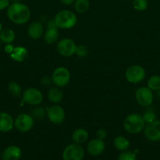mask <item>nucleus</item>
Instances as JSON below:
<instances>
[{
  "label": "nucleus",
  "instance_id": "2",
  "mask_svg": "<svg viewBox=\"0 0 160 160\" xmlns=\"http://www.w3.org/2000/svg\"><path fill=\"white\" fill-rule=\"evenodd\" d=\"M55 23L60 29H71L76 25L78 19L72 11L68 9H62L56 14L54 17Z\"/></svg>",
  "mask_w": 160,
  "mask_h": 160
},
{
  "label": "nucleus",
  "instance_id": "8",
  "mask_svg": "<svg viewBox=\"0 0 160 160\" xmlns=\"http://www.w3.org/2000/svg\"><path fill=\"white\" fill-rule=\"evenodd\" d=\"M64 160H83L84 157V150L79 144H70L63 152Z\"/></svg>",
  "mask_w": 160,
  "mask_h": 160
},
{
  "label": "nucleus",
  "instance_id": "28",
  "mask_svg": "<svg viewBox=\"0 0 160 160\" xmlns=\"http://www.w3.org/2000/svg\"><path fill=\"white\" fill-rule=\"evenodd\" d=\"M142 117L144 122L147 123H152V122L155 121V120H156V115H155V113L153 111L151 110H147L146 112H144V115H143Z\"/></svg>",
  "mask_w": 160,
  "mask_h": 160
},
{
  "label": "nucleus",
  "instance_id": "13",
  "mask_svg": "<svg viewBox=\"0 0 160 160\" xmlns=\"http://www.w3.org/2000/svg\"><path fill=\"white\" fill-rule=\"evenodd\" d=\"M105 149V143L104 140L95 138L91 140L87 145V152L93 156H100Z\"/></svg>",
  "mask_w": 160,
  "mask_h": 160
},
{
  "label": "nucleus",
  "instance_id": "39",
  "mask_svg": "<svg viewBox=\"0 0 160 160\" xmlns=\"http://www.w3.org/2000/svg\"><path fill=\"white\" fill-rule=\"evenodd\" d=\"M157 92H158V93H157V95H158V96L160 98V89H159V90L157 91Z\"/></svg>",
  "mask_w": 160,
  "mask_h": 160
},
{
  "label": "nucleus",
  "instance_id": "12",
  "mask_svg": "<svg viewBox=\"0 0 160 160\" xmlns=\"http://www.w3.org/2000/svg\"><path fill=\"white\" fill-rule=\"evenodd\" d=\"M144 135L150 142H158L160 141V120H155L152 123H147L144 127Z\"/></svg>",
  "mask_w": 160,
  "mask_h": 160
},
{
  "label": "nucleus",
  "instance_id": "32",
  "mask_svg": "<svg viewBox=\"0 0 160 160\" xmlns=\"http://www.w3.org/2000/svg\"><path fill=\"white\" fill-rule=\"evenodd\" d=\"M10 5V0H0V10L7 9Z\"/></svg>",
  "mask_w": 160,
  "mask_h": 160
},
{
  "label": "nucleus",
  "instance_id": "36",
  "mask_svg": "<svg viewBox=\"0 0 160 160\" xmlns=\"http://www.w3.org/2000/svg\"><path fill=\"white\" fill-rule=\"evenodd\" d=\"M60 1L64 6H71V5L73 4L75 0H60Z\"/></svg>",
  "mask_w": 160,
  "mask_h": 160
},
{
  "label": "nucleus",
  "instance_id": "27",
  "mask_svg": "<svg viewBox=\"0 0 160 160\" xmlns=\"http://www.w3.org/2000/svg\"><path fill=\"white\" fill-rule=\"evenodd\" d=\"M75 54L78 57L84 58L87 56L88 55V48L84 45H77L76 51H75Z\"/></svg>",
  "mask_w": 160,
  "mask_h": 160
},
{
  "label": "nucleus",
  "instance_id": "16",
  "mask_svg": "<svg viewBox=\"0 0 160 160\" xmlns=\"http://www.w3.org/2000/svg\"><path fill=\"white\" fill-rule=\"evenodd\" d=\"M22 152L19 147L10 145L3 151L2 155L3 160H19L21 157Z\"/></svg>",
  "mask_w": 160,
  "mask_h": 160
},
{
  "label": "nucleus",
  "instance_id": "10",
  "mask_svg": "<svg viewBox=\"0 0 160 160\" xmlns=\"http://www.w3.org/2000/svg\"><path fill=\"white\" fill-rule=\"evenodd\" d=\"M34 126V118L29 114L21 113L14 120V127L18 131L26 133L31 131Z\"/></svg>",
  "mask_w": 160,
  "mask_h": 160
},
{
  "label": "nucleus",
  "instance_id": "40",
  "mask_svg": "<svg viewBox=\"0 0 160 160\" xmlns=\"http://www.w3.org/2000/svg\"><path fill=\"white\" fill-rule=\"evenodd\" d=\"M1 43H2V42H1V40H0V48H1Z\"/></svg>",
  "mask_w": 160,
  "mask_h": 160
},
{
  "label": "nucleus",
  "instance_id": "14",
  "mask_svg": "<svg viewBox=\"0 0 160 160\" xmlns=\"http://www.w3.org/2000/svg\"><path fill=\"white\" fill-rule=\"evenodd\" d=\"M14 128V120L9 113L0 112V132H9Z\"/></svg>",
  "mask_w": 160,
  "mask_h": 160
},
{
  "label": "nucleus",
  "instance_id": "31",
  "mask_svg": "<svg viewBox=\"0 0 160 160\" xmlns=\"http://www.w3.org/2000/svg\"><path fill=\"white\" fill-rule=\"evenodd\" d=\"M96 135H97V138L100 139V140H104V138H106L107 137V131L104 129H98L96 132Z\"/></svg>",
  "mask_w": 160,
  "mask_h": 160
},
{
  "label": "nucleus",
  "instance_id": "11",
  "mask_svg": "<svg viewBox=\"0 0 160 160\" xmlns=\"http://www.w3.org/2000/svg\"><path fill=\"white\" fill-rule=\"evenodd\" d=\"M46 116L53 124H61L65 120L64 109L59 105H53L46 109Z\"/></svg>",
  "mask_w": 160,
  "mask_h": 160
},
{
  "label": "nucleus",
  "instance_id": "18",
  "mask_svg": "<svg viewBox=\"0 0 160 160\" xmlns=\"http://www.w3.org/2000/svg\"><path fill=\"white\" fill-rule=\"evenodd\" d=\"M47 97L52 103L58 104L62 101L64 95H63V92L61 90V88L54 86V87H51L49 89Z\"/></svg>",
  "mask_w": 160,
  "mask_h": 160
},
{
  "label": "nucleus",
  "instance_id": "22",
  "mask_svg": "<svg viewBox=\"0 0 160 160\" xmlns=\"http://www.w3.org/2000/svg\"><path fill=\"white\" fill-rule=\"evenodd\" d=\"M114 146L115 148L120 151H125L130 146V142L128 139L124 136H118L114 139Z\"/></svg>",
  "mask_w": 160,
  "mask_h": 160
},
{
  "label": "nucleus",
  "instance_id": "29",
  "mask_svg": "<svg viewBox=\"0 0 160 160\" xmlns=\"http://www.w3.org/2000/svg\"><path fill=\"white\" fill-rule=\"evenodd\" d=\"M118 160H136V154L130 151L123 152L119 155Z\"/></svg>",
  "mask_w": 160,
  "mask_h": 160
},
{
  "label": "nucleus",
  "instance_id": "1",
  "mask_svg": "<svg viewBox=\"0 0 160 160\" xmlns=\"http://www.w3.org/2000/svg\"><path fill=\"white\" fill-rule=\"evenodd\" d=\"M6 14L11 22L16 24L22 25L29 21L31 10L29 7L24 3H12L7 8Z\"/></svg>",
  "mask_w": 160,
  "mask_h": 160
},
{
  "label": "nucleus",
  "instance_id": "30",
  "mask_svg": "<svg viewBox=\"0 0 160 160\" xmlns=\"http://www.w3.org/2000/svg\"><path fill=\"white\" fill-rule=\"evenodd\" d=\"M45 114H46V110H45L43 108L38 107L33 110L32 117H35L38 120H40V119H42L45 117Z\"/></svg>",
  "mask_w": 160,
  "mask_h": 160
},
{
  "label": "nucleus",
  "instance_id": "23",
  "mask_svg": "<svg viewBox=\"0 0 160 160\" xmlns=\"http://www.w3.org/2000/svg\"><path fill=\"white\" fill-rule=\"evenodd\" d=\"M74 8L78 13H85L89 9V0H75Z\"/></svg>",
  "mask_w": 160,
  "mask_h": 160
},
{
  "label": "nucleus",
  "instance_id": "15",
  "mask_svg": "<svg viewBox=\"0 0 160 160\" xmlns=\"http://www.w3.org/2000/svg\"><path fill=\"white\" fill-rule=\"evenodd\" d=\"M44 27L42 22L34 21L28 28V34L31 38L39 39L43 36Z\"/></svg>",
  "mask_w": 160,
  "mask_h": 160
},
{
  "label": "nucleus",
  "instance_id": "21",
  "mask_svg": "<svg viewBox=\"0 0 160 160\" xmlns=\"http://www.w3.org/2000/svg\"><path fill=\"white\" fill-rule=\"evenodd\" d=\"M16 39V34L10 28H5L0 32V40L6 44H12Z\"/></svg>",
  "mask_w": 160,
  "mask_h": 160
},
{
  "label": "nucleus",
  "instance_id": "24",
  "mask_svg": "<svg viewBox=\"0 0 160 160\" xmlns=\"http://www.w3.org/2000/svg\"><path fill=\"white\" fill-rule=\"evenodd\" d=\"M8 91L14 97H19L22 94V87L19 83L12 81L8 84Z\"/></svg>",
  "mask_w": 160,
  "mask_h": 160
},
{
  "label": "nucleus",
  "instance_id": "35",
  "mask_svg": "<svg viewBox=\"0 0 160 160\" xmlns=\"http://www.w3.org/2000/svg\"><path fill=\"white\" fill-rule=\"evenodd\" d=\"M46 28H57L56 26V23H55L54 19H51V20H50L48 22H47Z\"/></svg>",
  "mask_w": 160,
  "mask_h": 160
},
{
  "label": "nucleus",
  "instance_id": "3",
  "mask_svg": "<svg viewBox=\"0 0 160 160\" xmlns=\"http://www.w3.org/2000/svg\"><path fill=\"white\" fill-rule=\"evenodd\" d=\"M144 127L145 122L141 114L132 113L124 119L123 128L130 134H138L144 130Z\"/></svg>",
  "mask_w": 160,
  "mask_h": 160
},
{
  "label": "nucleus",
  "instance_id": "17",
  "mask_svg": "<svg viewBox=\"0 0 160 160\" xmlns=\"http://www.w3.org/2000/svg\"><path fill=\"white\" fill-rule=\"evenodd\" d=\"M28 56V51L25 47L16 46L13 52L9 55V57L15 62H22L25 60Z\"/></svg>",
  "mask_w": 160,
  "mask_h": 160
},
{
  "label": "nucleus",
  "instance_id": "7",
  "mask_svg": "<svg viewBox=\"0 0 160 160\" xmlns=\"http://www.w3.org/2000/svg\"><path fill=\"white\" fill-rule=\"evenodd\" d=\"M76 44L71 38H63L58 42L56 45V49L58 53L64 57H71L75 54Z\"/></svg>",
  "mask_w": 160,
  "mask_h": 160
},
{
  "label": "nucleus",
  "instance_id": "34",
  "mask_svg": "<svg viewBox=\"0 0 160 160\" xmlns=\"http://www.w3.org/2000/svg\"><path fill=\"white\" fill-rule=\"evenodd\" d=\"M14 48H15V46H14L13 45H12V44H6V46L4 47L5 52L7 53V54H9V55H10L11 53L13 52Z\"/></svg>",
  "mask_w": 160,
  "mask_h": 160
},
{
  "label": "nucleus",
  "instance_id": "37",
  "mask_svg": "<svg viewBox=\"0 0 160 160\" xmlns=\"http://www.w3.org/2000/svg\"><path fill=\"white\" fill-rule=\"evenodd\" d=\"M10 2H12V3H17V2H20L21 0H10Z\"/></svg>",
  "mask_w": 160,
  "mask_h": 160
},
{
  "label": "nucleus",
  "instance_id": "9",
  "mask_svg": "<svg viewBox=\"0 0 160 160\" xmlns=\"http://www.w3.org/2000/svg\"><path fill=\"white\" fill-rule=\"evenodd\" d=\"M136 101L140 106L147 107L153 102L154 95L148 87H142L138 88L135 93Z\"/></svg>",
  "mask_w": 160,
  "mask_h": 160
},
{
  "label": "nucleus",
  "instance_id": "26",
  "mask_svg": "<svg viewBox=\"0 0 160 160\" xmlns=\"http://www.w3.org/2000/svg\"><path fill=\"white\" fill-rule=\"evenodd\" d=\"M148 6L147 0H133V9L137 11H144Z\"/></svg>",
  "mask_w": 160,
  "mask_h": 160
},
{
  "label": "nucleus",
  "instance_id": "4",
  "mask_svg": "<svg viewBox=\"0 0 160 160\" xmlns=\"http://www.w3.org/2000/svg\"><path fill=\"white\" fill-rule=\"evenodd\" d=\"M52 82L55 86L64 88L71 81V73L67 68L64 67H58L52 73Z\"/></svg>",
  "mask_w": 160,
  "mask_h": 160
},
{
  "label": "nucleus",
  "instance_id": "5",
  "mask_svg": "<svg viewBox=\"0 0 160 160\" xmlns=\"http://www.w3.org/2000/svg\"><path fill=\"white\" fill-rule=\"evenodd\" d=\"M145 70L140 65H132L127 68L125 73V78L131 84H138L145 78Z\"/></svg>",
  "mask_w": 160,
  "mask_h": 160
},
{
  "label": "nucleus",
  "instance_id": "25",
  "mask_svg": "<svg viewBox=\"0 0 160 160\" xmlns=\"http://www.w3.org/2000/svg\"><path fill=\"white\" fill-rule=\"evenodd\" d=\"M147 87L152 91H158L160 89V76L153 75L147 81Z\"/></svg>",
  "mask_w": 160,
  "mask_h": 160
},
{
  "label": "nucleus",
  "instance_id": "33",
  "mask_svg": "<svg viewBox=\"0 0 160 160\" xmlns=\"http://www.w3.org/2000/svg\"><path fill=\"white\" fill-rule=\"evenodd\" d=\"M41 83H42V84L45 86L50 85L51 84H53V82H52L51 77H49V76L43 77V78H42V80H41Z\"/></svg>",
  "mask_w": 160,
  "mask_h": 160
},
{
  "label": "nucleus",
  "instance_id": "20",
  "mask_svg": "<svg viewBox=\"0 0 160 160\" xmlns=\"http://www.w3.org/2000/svg\"><path fill=\"white\" fill-rule=\"evenodd\" d=\"M59 38V31L57 28H47L46 31H44L43 39L45 42L48 45L56 42Z\"/></svg>",
  "mask_w": 160,
  "mask_h": 160
},
{
  "label": "nucleus",
  "instance_id": "38",
  "mask_svg": "<svg viewBox=\"0 0 160 160\" xmlns=\"http://www.w3.org/2000/svg\"><path fill=\"white\" fill-rule=\"evenodd\" d=\"M3 29V23H1V22H0V32H1L2 31V30Z\"/></svg>",
  "mask_w": 160,
  "mask_h": 160
},
{
  "label": "nucleus",
  "instance_id": "19",
  "mask_svg": "<svg viewBox=\"0 0 160 160\" xmlns=\"http://www.w3.org/2000/svg\"><path fill=\"white\" fill-rule=\"evenodd\" d=\"M89 138V133L84 128H78L73 132L72 136V141L74 143L76 144H83L86 142V140Z\"/></svg>",
  "mask_w": 160,
  "mask_h": 160
},
{
  "label": "nucleus",
  "instance_id": "6",
  "mask_svg": "<svg viewBox=\"0 0 160 160\" xmlns=\"http://www.w3.org/2000/svg\"><path fill=\"white\" fill-rule=\"evenodd\" d=\"M23 101L31 106H39L43 101V95L40 90L35 88H28L22 93Z\"/></svg>",
  "mask_w": 160,
  "mask_h": 160
},
{
  "label": "nucleus",
  "instance_id": "41",
  "mask_svg": "<svg viewBox=\"0 0 160 160\" xmlns=\"http://www.w3.org/2000/svg\"><path fill=\"white\" fill-rule=\"evenodd\" d=\"M123 1H130V0H123Z\"/></svg>",
  "mask_w": 160,
  "mask_h": 160
}]
</instances>
